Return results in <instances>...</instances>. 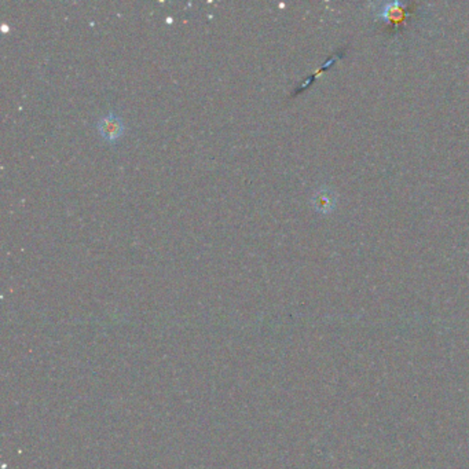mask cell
Returning a JSON list of instances; mask_svg holds the SVG:
<instances>
[{"label":"cell","instance_id":"cell-3","mask_svg":"<svg viewBox=\"0 0 469 469\" xmlns=\"http://www.w3.org/2000/svg\"><path fill=\"white\" fill-rule=\"evenodd\" d=\"M406 4L405 3H401V1H391V3H385L380 13H378V17L385 20L387 22H395V24H399L403 21L405 18V14H406V10H405Z\"/></svg>","mask_w":469,"mask_h":469},{"label":"cell","instance_id":"cell-2","mask_svg":"<svg viewBox=\"0 0 469 469\" xmlns=\"http://www.w3.org/2000/svg\"><path fill=\"white\" fill-rule=\"evenodd\" d=\"M337 202V195L333 190L328 188H320L313 195V207L320 214H330Z\"/></svg>","mask_w":469,"mask_h":469},{"label":"cell","instance_id":"cell-1","mask_svg":"<svg viewBox=\"0 0 469 469\" xmlns=\"http://www.w3.org/2000/svg\"><path fill=\"white\" fill-rule=\"evenodd\" d=\"M98 130H99V134L102 135L103 140L113 142L119 140L123 135L124 126H123V121H121L120 117H117L114 113H109L99 120Z\"/></svg>","mask_w":469,"mask_h":469}]
</instances>
